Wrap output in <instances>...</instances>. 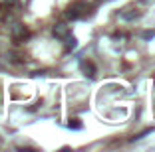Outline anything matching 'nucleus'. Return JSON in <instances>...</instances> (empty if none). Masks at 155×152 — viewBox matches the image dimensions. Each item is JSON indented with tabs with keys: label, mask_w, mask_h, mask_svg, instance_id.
<instances>
[{
	"label": "nucleus",
	"mask_w": 155,
	"mask_h": 152,
	"mask_svg": "<svg viewBox=\"0 0 155 152\" xmlns=\"http://www.w3.org/2000/svg\"><path fill=\"white\" fill-rule=\"evenodd\" d=\"M87 8H90V4H87L86 0H76V2H72L66 8L64 16H66V20H80L87 14Z\"/></svg>",
	"instance_id": "1"
},
{
	"label": "nucleus",
	"mask_w": 155,
	"mask_h": 152,
	"mask_svg": "<svg viewBox=\"0 0 155 152\" xmlns=\"http://www.w3.org/2000/svg\"><path fill=\"white\" fill-rule=\"evenodd\" d=\"M12 36H14L16 42H22V40H26V38L30 36V32H28V28L24 26V24H16V26L12 28Z\"/></svg>",
	"instance_id": "2"
},
{
	"label": "nucleus",
	"mask_w": 155,
	"mask_h": 152,
	"mask_svg": "<svg viewBox=\"0 0 155 152\" xmlns=\"http://www.w3.org/2000/svg\"><path fill=\"white\" fill-rule=\"evenodd\" d=\"M52 32H54V36L58 38V40H64V38H68L70 34H72V32H70V26H68V24H62V22L56 24Z\"/></svg>",
	"instance_id": "3"
},
{
	"label": "nucleus",
	"mask_w": 155,
	"mask_h": 152,
	"mask_svg": "<svg viewBox=\"0 0 155 152\" xmlns=\"http://www.w3.org/2000/svg\"><path fill=\"white\" fill-rule=\"evenodd\" d=\"M82 71L86 73L87 77H96V65L91 61H82Z\"/></svg>",
	"instance_id": "4"
},
{
	"label": "nucleus",
	"mask_w": 155,
	"mask_h": 152,
	"mask_svg": "<svg viewBox=\"0 0 155 152\" xmlns=\"http://www.w3.org/2000/svg\"><path fill=\"white\" fill-rule=\"evenodd\" d=\"M64 42H66V49H68V51H70V49H74V48H76V45H78L76 38H74L72 34H70L68 38H64Z\"/></svg>",
	"instance_id": "5"
},
{
	"label": "nucleus",
	"mask_w": 155,
	"mask_h": 152,
	"mask_svg": "<svg viewBox=\"0 0 155 152\" xmlns=\"http://www.w3.org/2000/svg\"><path fill=\"white\" fill-rule=\"evenodd\" d=\"M141 38H143V40H151V38H155V30H147V32H143Z\"/></svg>",
	"instance_id": "6"
},
{
	"label": "nucleus",
	"mask_w": 155,
	"mask_h": 152,
	"mask_svg": "<svg viewBox=\"0 0 155 152\" xmlns=\"http://www.w3.org/2000/svg\"><path fill=\"white\" fill-rule=\"evenodd\" d=\"M68 126H70V129H82V123H78V119H72Z\"/></svg>",
	"instance_id": "7"
},
{
	"label": "nucleus",
	"mask_w": 155,
	"mask_h": 152,
	"mask_svg": "<svg viewBox=\"0 0 155 152\" xmlns=\"http://www.w3.org/2000/svg\"><path fill=\"white\" fill-rule=\"evenodd\" d=\"M2 2H4L6 6H16L18 4V0H2Z\"/></svg>",
	"instance_id": "8"
}]
</instances>
